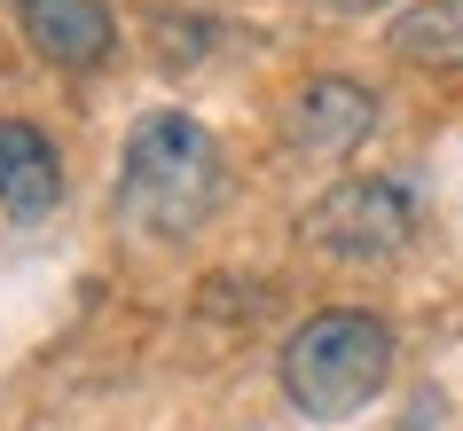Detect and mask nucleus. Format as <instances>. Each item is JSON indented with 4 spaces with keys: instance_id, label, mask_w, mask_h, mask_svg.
<instances>
[{
    "instance_id": "1",
    "label": "nucleus",
    "mask_w": 463,
    "mask_h": 431,
    "mask_svg": "<svg viewBox=\"0 0 463 431\" xmlns=\"http://www.w3.org/2000/svg\"><path fill=\"white\" fill-rule=\"evenodd\" d=\"M220 189H228V165L196 118H181V110L134 118L118 157V220H134L157 243H181L220 212Z\"/></svg>"
},
{
    "instance_id": "2",
    "label": "nucleus",
    "mask_w": 463,
    "mask_h": 431,
    "mask_svg": "<svg viewBox=\"0 0 463 431\" xmlns=\"http://www.w3.org/2000/svg\"><path fill=\"white\" fill-rule=\"evenodd\" d=\"M392 377V330L362 306H322L307 314L283 345V392L298 416H354L385 392Z\"/></svg>"
},
{
    "instance_id": "3",
    "label": "nucleus",
    "mask_w": 463,
    "mask_h": 431,
    "mask_svg": "<svg viewBox=\"0 0 463 431\" xmlns=\"http://www.w3.org/2000/svg\"><path fill=\"white\" fill-rule=\"evenodd\" d=\"M416 228H424V196H416V181H401V173L338 181V189L315 196L307 220H298L307 251L345 259V267H385V259H401V251L416 243Z\"/></svg>"
},
{
    "instance_id": "4",
    "label": "nucleus",
    "mask_w": 463,
    "mask_h": 431,
    "mask_svg": "<svg viewBox=\"0 0 463 431\" xmlns=\"http://www.w3.org/2000/svg\"><path fill=\"white\" fill-rule=\"evenodd\" d=\"M377 134V95L362 79H307L283 110V142L298 157H354Z\"/></svg>"
},
{
    "instance_id": "5",
    "label": "nucleus",
    "mask_w": 463,
    "mask_h": 431,
    "mask_svg": "<svg viewBox=\"0 0 463 431\" xmlns=\"http://www.w3.org/2000/svg\"><path fill=\"white\" fill-rule=\"evenodd\" d=\"M16 32L55 71H95L102 55H110V40H118L102 0H16Z\"/></svg>"
},
{
    "instance_id": "6",
    "label": "nucleus",
    "mask_w": 463,
    "mask_h": 431,
    "mask_svg": "<svg viewBox=\"0 0 463 431\" xmlns=\"http://www.w3.org/2000/svg\"><path fill=\"white\" fill-rule=\"evenodd\" d=\"M0 204L16 220H48L63 204V157L32 118H0Z\"/></svg>"
},
{
    "instance_id": "7",
    "label": "nucleus",
    "mask_w": 463,
    "mask_h": 431,
    "mask_svg": "<svg viewBox=\"0 0 463 431\" xmlns=\"http://www.w3.org/2000/svg\"><path fill=\"white\" fill-rule=\"evenodd\" d=\"M385 40L409 71H463V0H416Z\"/></svg>"
},
{
    "instance_id": "8",
    "label": "nucleus",
    "mask_w": 463,
    "mask_h": 431,
    "mask_svg": "<svg viewBox=\"0 0 463 431\" xmlns=\"http://www.w3.org/2000/svg\"><path fill=\"white\" fill-rule=\"evenodd\" d=\"M315 8H330V16H369V8H392V0H315Z\"/></svg>"
}]
</instances>
